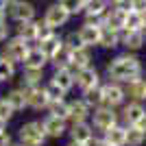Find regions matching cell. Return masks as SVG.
<instances>
[{
	"label": "cell",
	"mask_w": 146,
	"mask_h": 146,
	"mask_svg": "<svg viewBox=\"0 0 146 146\" xmlns=\"http://www.w3.org/2000/svg\"><path fill=\"white\" fill-rule=\"evenodd\" d=\"M142 72H144L142 59L137 55H133V52H129V50L113 57L107 63V79L122 83V85H129V83L142 79Z\"/></svg>",
	"instance_id": "obj_1"
},
{
	"label": "cell",
	"mask_w": 146,
	"mask_h": 146,
	"mask_svg": "<svg viewBox=\"0 0 146 146\" xmlns=\"http://www.w3.org/2000/svg\"><path fill=\"white\" fill-rule=\"evenodd\" d=\"M18 140L22 146H44V142L48 140V135L44 131L42 122L37 120H31V122H24L18 131Z\"/></svg>",
	"instance_id": "obj_2"
},
{
	"label": "cell",
	"mask_w": 146,
	"mask_h": 146,
	"mask_svg": "<svg viewBox=\"0 0 146 146\" xmlns=\"http://www.w3.org/2000/svg\"><path fill=\"white\" fill-rule=\"evenodd\" d=\"M116 124H120V113H118L113 107H109V105H100V107H96V109L92 111V127L98 129V131H109L111 127H116Z\"/></svg>",
	"instance_id": "obj_3"
},
{
	"label": "cell",
	"mask_w": 146,
	"mask_h": 146,
	"mask_svg": "<svg viewBox=\"0 0 146 146\" xmlns=\"http://www.w3.org/2000/svg\"><path fill=\"white\" fill-rule=\"evenodd\" d=\"M35 15H37V9L29 0H11L9 2L7 18H11L13 22H29V20H35Z\"/></svg>",
	"instance_id": "obj_4"
},
{
	"label": "cell",
	"mask_w": 146,
	"mask_h": 146,
	"mask_svg": "<svg viewBox=\"0 0 146 146\" xmlns=\"http://www.w3.org/2000/svg\"><path fill=\"white\" fill-rule=\"evenodd\" d=\"M70 18H72V15H70V11H68L66 7L57 0V2H52V5L44 11V18H42V20H44L48 26H52V29L57 31V29H61V26H66L68 22H70Z\"/></svg>",
	"instance_id": "obj_5"
},
{
	"label": "cell",
	"mask_w": 146,
	"mask_h": 146,
	"mask_svg": "<svg viewBox=\"0 0 146 146\" xmlns=\"http://www.w3.org/2000/svg\"><path fill=\"white\" fill-rule=\"evenodd\" d=\"M29 50H31V42L22 39L20 35L9 37L7 44H5V55L11 61H15V63H22L26 59V55H29Z\"/></svg>",
	"instance_id": "obj_6"
},
{
	"label": "cell",
	"mask_w": 146,
	"mask_h": 146,
	"mask_svg": "<svg viewBox=\"0 0 146 146\" xmlns=\"http://www.w3.org/2000/svg\"><path fill=\"white\" fill-rule=\"evenodd\" d=\"M76 33H79L81 42L85 44V46H90V48H94V46H98V42H100V33H103V24L98 22V20H85L83 24L76 29Z\"/></svg>",
	"instance_id": "obj_7"
},
{
	"label": "cell",
	"mask_w": 146,
	"mask_h": 146,
	"mask_svg": "<svg viewBox=\"0 0 146 146\" xmlns=\"http://www.w3.org/2000/svg\"><path fill=\"white\" fill-rule=\"evenodd\" d=\"M103 98H105V105L116 109V107L124 105V100H127V87H122V83L109 81V83L103 85Z\"/></svg>",
	"instance_id": "obj_8"
},
{
	"label": "cell",
	"mask_w": 146,
	"mask_h": 146,
	"mask_svg": "<svg viewBox=\"0 0 146 146\" xmlns=\"http://www.w3.org/2000/svg\"><path fill=\"white\" fill-rule=\"evenodd\" d=\"M42 127H44V131H46V135H48L50 140H59V137H63V135L68 133V127H70V124H68L66 118L48 113V116L42 120Z\"/></svg>",
	"instance_id": "obj_9"
},
{
	"label": "cell",
	"mask_w": 146,
	"mask_h": 146,
	"mask_svg": "<svg viewBox=\"0 0 146 146\" xmlns=\"http://www.w3.org/2000/svg\"><path fill=\"white\" fill-rule=\"evenodd\" d=\"M24 90V87H22ZM26 105H29L31 109L35 111H42V109H48L50 105V98L46 94V87L44 85H35V87H26Z\"/></svg>",
	"instance_id": "obj_10"
},
{
	"label": "cell",
	"mask_w": 146,
	"mask_h": 146,
	"mask_svg": "<svg viewBox=\"0 0 146 146\" xmlns=\"http://www.w3.org/2000/svg\"><path fill=\"white\" fill-rule=\"evenodd\" d=\"M100 85V74L94 66H87V68H81L76 70V87L81 92H87V90H94V87Z\"/></svg>",
	"instance_id": "obj_11"
},
{
	"label": "cell",
	"mask_w": 146,
	"mask_h": 146,
	"mask_svg": "<svg viewBox=\"0 0 146 146\" xmlns=\"http://www.w3.org/2000/svg\"><path fill=\"white\" fill-rule=\"evenodd\" d=\"M50 81L52 83H57V85L61 87V90L70 92L74 85H76V68L74 66H68V68H57L55 74L50 76Z\"/></svg>",
	"instance_id": "obj_12"
},
{
	"label": "cell",
	"mask_w": 146,
	"mask_h": 146,
	"mask_svg": "<svg viewBox=\"0 0 146 146\" xmlns=\"http://www.w3.org/2000/svg\"><path fill=\"white\" fill-rule=\"evenodd\" d=\"M146 44V33L144 31H122L120 33V46H124V48L129 50V52H135V50L144 48Z\"/></svg>",
	"instance_id": "obj_13"
},
{
	"label": "cell",
	"mask_w": 146,
	"mask_h": 146,
	"mask_svg": "<svg viewBox=\"0 0 146 146\" xmlns=\"http://www.w3.org/2000/svg\"><path fill=\"white\" fill-rule=\"evenodd\" d=\"M144 116H146V107L140 103V100H129V103L122 107V113H120V118L124 120V124H127V127L137 124Z\"/></svg>",
	"instance_id": "obj_14"
},
{
	"label": "cell",
	"mask_w": 146,
	"mask_h": 146,
	"mask_svg": "<svg viewBox=\"0 0 146 146\" xmlns=\"http://www.w3.org/2000/svg\"><path fill=\"white\" fill-rule=\"evenodd\" d=\"M68 133H70V140L87 144V142L94 137V127H92L87 120H83V122H70Z\"/></svg>",
	"instance_id": "obj_15"
},
{
	"label": "cell",
	"mask_w": 146,
	"mask_h": 146,
	"mask_svg": "<svg viewBox=\"0 0 146 146\" xmlns=\"http://www.w3.org/2000/svg\"><path fill=\"white\" fill-rule=\"evenodd\" d=\"M50 63V59L44 55V50L39 46H31L26 59L22 61V68H31V70H44Z\"/></svg>",
	"instance_id": "obj_16"
},
{
	"label": "cell",
	"mask_w": 146,
	"mask_h": 146,
	"mask_svg": "<svg viewBox=\"0 0 146 146\" xmlns=\"http://www.w3.org/2000/svg\"><path fill=\"white\" fill-rule=\"evenodd\" d=\"M70 118L68 122H83L92 118V107L83 100V98H76V100H70Z\"/></svg>",
	"instance_id": "obj_17"
},
{
	"label": "cell",
	"mask_w": 146,
	"mask_h": 146,
	"mask_svg": "<svg viewBox=\"0 0 146 146\" xmlns=\"http://www.w3.org/2000/svg\"><path fill=\"white\" fill-rule=\"evenodd\" d=\"M109 7H111L109 0H87L83 15H85V20H98L100 22V18L109 11Z\"/></svg>",
	"instance_id": "obj_18"
},
{
	"label": "cell",
	"mask_w": 146,
	"mask_h": 146,
	"mask_svg": "<svg viewBox=\"0 0 146 146\" xmlns=\"http://www.w3.org/2000/svg\"><path fill=\"white\" fill-rule=\"evenodd\" d=\"M37 29H39V20H29V22H18L15 26V35H20L22 39L35 44L37 42Z\"/></svg>",
	"instance_id": "obj_19"
},
{
	"label": "cell",
	"mask_w": 146,
	"mask_h": 146,
	"mask_svg": "<svg viewBox=\"0 0 146 146\" xmlns=\"http://www.w3.org/2000/svg\"><path fill=\"white\" fill-rule=\"evenodd\" d=\"M70 63H72L76 70L92 66V48L90 46H81V48L72 50V52H70Z\"/></svg>",
	"instance_id": "obj_20"
},
{
	"label": "cell",
	"mask_w": 146,
	"mask_h": 146,
	"mask_svg": "<svg viewBox=\"0 0 146 146\" xmlns=\"http://www.w3.org/2000/svg\"><path fill=\"white\" fill-rule=\"evenodd\" d=\"M98 46L105 50H113L120 46V31L109 29V26H103V33H100V42Z\"/></svg>",
	"instance_id": "obj_21"
},
{
	"label": "cell",
	"mask_w": 146,
	"mask_h": 146,
	"mask_svg": "<svg viewBox=\"0 0 146 146\" xmlns=\"http://www.w3.org/2000/svg\"><path fill=\"white\" fill-rule=\"evenodd\" d=\"M37 46H39V48L44 50V55L48 57V59H52V57H55L57 52H59V50L63 48V37H61V35H57V33H55L52 37H48V39L39 42Z\"/></svg>",
	"instance_id": "obj_22"
},
{
	"label": "cell",
	"mask_w": 146,
	"mask_h": 146,
	"mask_svg": "<svg viewBox=\"0 0 146 146\" xmlns=\"http://www.w3.org/2000/svg\"><path fill=\"white\" fill-rule=\"evenodd\" d=\"M103 137L109 142L111 146H127V127L116 124V127H111L109 131H105Z\"/></svg>",
	"instance_id": "obj_23"
},
{
	"label": "cell",
	"mask_w": 146,
	"mask_h": 146,
	"mask_svg": "<svg viewBox=\"0 0 146 146\" xmlns=\"http://www.w3.org/2000/svg\"><path fill=\"white\" fill-rule=\"evenodd\" d=\"M5 98L9 100V105H11L15 111H22V109L29 107V105H26V92L22 90V87H13V90H9L5 94Z\"/></svg>",
	"instance_id": "obj_24"
},
{
	"label": "cell",
	"mask_w": 146,
	"mask_h": 146,
	"mask_svg": "<svg viewBox=\"0 0 146 146\" xmlns=\"http://www.w3.org/2000/svg\"><path fill=\"white\" fill-rule=\"evenodd\" d=\"M42 79H44V70H31V68H24L22 70V76H20V87H35V85H42Z\"/></svg>",
	"instance_id": "obj_25"
},
{
	"label": "cell",
	"mask_w": 146,
	"mask_h": 146,
	"mask_svg": "<svg viewBox=\"0 0 146 146\" xmlns=\"http://www.w3.org/2000/svg\"><path fill=\"white\" fill-rule=\"evenodd\" d=\"M13 79H15V61H11L2 52L0 55V83H9Z\"/></svg>",
	"instance_id": "obj_26"
},
{
	"label": "cell",
	"mask_w": 146,
	"mask_h": 146,
	"mask_svg": "<svg viewBox=\"0 0 146 146\" xmlns=\"http://www.w3.org/2000/svg\"><path fill=\"white\" fill-rule=\"evenodd\" d=\"M127 96L131 100H140L144 103L146 100V79H137L133 83H129L127 85Z\"/></svg>",
	"instance_id": "obj_27"
},
{
	"label": "cell",
	"mask_w": 146,
	"mask_h": 146,
	"mask_svg": "<svg viewBox=\"0 0 146 146\" xmlns=\"http://www.w3.org/2000/svg\"><path fill=\"white\" fill-rule=\"evenodd\" d=\"M81 94H83V100H85V103L90 105L92 109H96V107L105 105V98H103V83H100L98 87H94V90L81 92Z\"/></svg>",
	"instance_id": "obj_28"
},
{
	"label": "cell",
	"mask_w": 146,
	"mask_h": 146,
	"mask_svg": "<svg viewBox=\"0 0 146 146\" xmlns=\"http://www.w3.org/2000/svg\"><path fill=\"white\" fill-rule=\"evenodd\" d=\"M144 22H146L144 13L131 9V11L127 13V26H124V31H127V29H131V31H144Z\"/></svg>",
	"instance_id": "obj_29"
},
{
	"label": "cell",
	"mask_w": 146,
	"mask_h": 146,
	"mask_svg": "<svg viewBox=\"0 0 146 146\" xmlns=\"http://www.w3.org/2000/svg\"><path fill=\"white\" fill-rule=\"evenodd\" d=\"M144 142H146V133L137 127V124L127 127V144L129 146H142Z\"/></svg>",
	"instance_id": "obj_30"
},
{
	"label": "cell",
	"mask_w": 146,
	"mask_h": 146,
	"mask_svg": "<svg viewBox=\"0 0 146 146\" xmlns=\"http://www.w3.org/2000/svg\"><path fill=\"white\" fill-rule=\"evenodd\" d=\"M48 113L68 120V118H70V105H68V100H55V103H50L48 105Z\"/></svg>",
	"instance_id": "obj_31"
},
{
	"label": "cell",
	"mask_w": 146,
	"mask_h": 146,
	"mask_svg": "<svg viewBox=\"0 0 146 146\" xmlns=\"http://www.w3.org/2000/svg\"><path fill=\"white\" fill-rule=\"evenodd\" d=\"M44 87H46V94H48L50 103H55V100H66V94H68V92H66V90H61L57 83L48 81V83H46Z\"/></svg>",
	"instance_id": "obj_32"
},
{
	"label": "cell",
	"mask_w": 146,
	"mask_h": 146,
	"mask_svg": "<svg viewBox=\"0 0 146 146\" xmlns=\"http://www.w3.org/2000/svg\"><path fill=\"white\" fill-rule=\"evenodd\" d=\"M50 63H52V68H55V70H57V68H68V66H72V63H70V50L63 46V48H61L59 52L50 59Z\"/></svg>",
	"instance_id": "obj_33"
},
{
	"label": "cell",
	"mask_w": 146,
	"mask_h": 146,
	"mask_svg": "<svg viewBox=\"0 0 146 146\" xmlns=\"http://www.w3.org/2000/svg\"><path fill=\"white\" fill-rule=\"evenodd\" d=\"M63 46H66L70 52L72 50H76V48H81V46H85V44L81 42V37H79V33L76 31H72V33H68L66 37H63Z\"/></svg>",
	"instance_id": "obj_34"
},
{
	"label": "cell",
	"mask_w": 146,
	"mask_h": 146,
	"mask_svg": "<svg viewBox=\"0 0 146 146\" xmlns=\"http://www.w3.org/2000/svg\"><path fill=\"white\" fill-rule=\"evenodd\" d=\"M59 2L70 11V15H76V13H83L87 0H59Z\"/></svg>",
	"instance_id": "obj_35"
},
{
	"label": "cell",
	"mask_w": 146,
	"mask_h": 146,
	"mask_svg": "<svg viewBox=\"0 0 146 146\" xmlns=\"http://www.w3.org/2000/svg\"><path fill=\"white\" fill-rule=\"evenodd\" d=\"M57 31L52 29V26H48L44 20H39V29H37V42L35 44H39V42H44V39H48V37H52Z\"/></svg>",
	"instance_id": "obj_36"
},
{
	"label": "cell",
	"mask_w": 146,
	"mask_h": 146,
	"mask_svg": "<svg viewBox=\"0 0 146 146\" xmlns=\"http://www.w3.org/2000/svg\"><path fill=\"white\" fill-rule=\"evenodd\" d=\"M13 113H15V109L9 105V100L2 96V98H0V118H5V120L9 122V120L13 118Z\"/></svg>",
	"instance_id": "obj_37"
},
{
	"label": "cell",
	"mask_w": 146,
	"mask_h": 146,
	"mask_svg": "<svg viewBox=\"0 0 146 146\" xmlns=\"http://www.w3.org/2000/svg\"><path fill=\"white\" fill-rule=\"evenodd\" d=\"M9 29H11V26L7 24V20H0V44L9 39V33H11Z\"/></svg>",
	"instance_id": "obj_38"
},
{
	"label": "cell",
	"mask_w": 146,
	"mask_h": 146,
	"mask_svg": "<svg viewBox=\"0 0 146 146\" xmlns=\"http://www.w3.org/2000/svg\"><path fill=\"white\" fill-rule=\"evenodd\" d=\"M87 146H111V144L105 140V137H92V140L87 142Z\"/></svg>",
	"instance_id": "obj_39"
},
{
	"label": "cell",
	"mask_w": 146,
	"mask_h": 146,
	"mask_svg": "<svg viewBox=\"0 0 146 146\" xmlns=\"http://www.w3.org/2000/svg\"><path fill=\"white\" fill-rule=\"evenodd\" d=\"M11 144H13L11 135L7 133V131H2V133H0V146H11Z\"/></svg>",
	"instance_id": "obj_40"
},
{
	"label": "cell",
	"mask_w": 146,
	"mask_h": 146,
	"mask_svg": "<svg viewBox=\"0 0 146 146\" xmlns=\"http://www.w3.org/2000/svg\"><path fill=\"white\" fill-rule=\"evenodd\" d=\"M133 9H135V11L146 13V0H133Z\"/></svg>",
	"instance_id": "obj_41"
},
{
	"label": "cell",
	"mask_w": 146,
	"mask_h": 146,
	"mask_svg": "<svg viewBox=\"0 0 146 146\" xmlns=\"http://www.w3.org/2000/svg\"><path fill=\"white\" fill-rule=\"evenodd\" d=\"M9 2H11V0H0V11H2V13H7V9H9Z\"/></svg>",
	"instance_id": "obj_42"
},
{
	"label": "cell",
	"mask_w": 146,
	"mask_h": 146,
	"mask_svg": "<svg viewBox=\"0 0 146 146\" xmlns=\"http://www.w3.org/2000/svg\"><path fill=\"white\" fill-rule=\"evenodd\" d=\"M137 127H140V129H142V131H144V133H146V116H144V118H142V120H140V122H137Z\"/></svg>",
	"instance_id": "obj_43"
},
{
	"label": "cell",
	"mask_w": 146,
	"mask_h": 146,
	"mask_svg": "<svg viewBox=\"0 0 146 146\" xmlns=\"http://www.w3.org/2000/svg\"><path fill=\"white\" fill-rule=\"evenodd\" d=\"M2 131H7V120L5 118H0V133H2Z\"/></svg>",
	"instance_id": "obj_44"
},
{
	"label": "cell",
	"mask_w": 146,
	"mask_h": 146,
	"mask_svg": "<svg viewBox=\"0 0 146 146\" xmlns=\"http://www.w3.org/2000/svg\"><path fill=\"white\" fill-rule=\"evenodd\" d=\"M68 146H87V144H83V142H74V140H70V144Z\"/></svg>",
	"instance_id": "obj_45"
},
{
	"label": "cell",
	"mask_w": 146,
	"mask_h": 146,
	"mask_svg": "<svg viewBox=\"0 0 146 146\" xmlns=\"http://www.w3.org/2000/svg\"><path fill=\"white\" fill-rule=\"evenodd\" d=\"M11 146H22V144H20V142H18V144H11Z\"/></svg>",
	"instance_id": "obj_46"
}]
</instances>
